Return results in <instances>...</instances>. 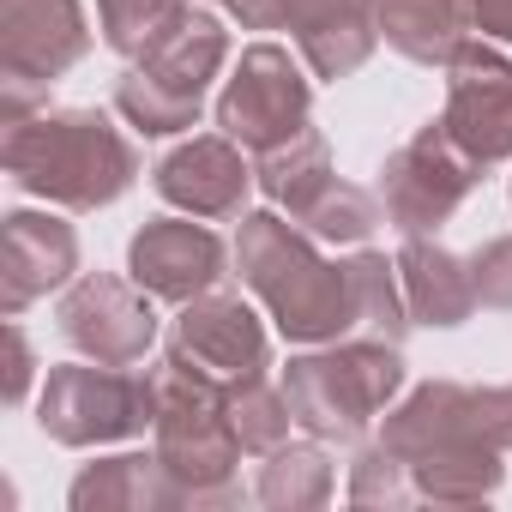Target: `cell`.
I'll list each match as a JSON object with an SVG mask.
<instances>
[{
	"label": "cell",
	"instance_id": "1",
	"mask_svg": "<svg viewBox=\"0 0 512 512\" xmlns=\"http://www.w3.org/2000/svg\"><path fill=\"white\" fill-rule=\"evenodd\" d=\"M380 446L410 470L416 500L482 506L506 476L500 458L512 452V386L428 380L386 410Z\"/></svg>",
	"mask_w": 512,
	"mask_h": 512
},
{
	"label": "cell",
	"instance_id": "2",
	"mask_svg": "<svg viewBox=\"0 0 512 512\" xmlns=\"http://www.w3.org/2000/svg\"><path fill=\"white\" fill-rule=\"evenodd\" d=\"M235 278L266 302L272 326L314 350V344H338L356 332V284H350V260H326L320 241L272 211H241L235 229Z\"/></svg>",
	"mask_w": 512,
	"mask_h": 512
},
{
	"label": "cell",
	"instance_id": "3",
	"mask_svg": "<svg viewBox=\"0 0 512 512\" xmlns=\"http://www.w3.org/2000/svg\"><path fill=\"white\" fill-rule=\"evenodd\" d=\"M0 169L31 199L61 211H103L139 181V151L103 109H37L7 127Z\"/></svg>",
	"mask_w": 512,
	"mask_h": 512
},
{
	"label": "cell",
	"instance_id": "4",
	"mask_svg": "<svg viewBox=\"0 0 512 512\" xmlns=\"http://www.w3.org/2000/svg\"><path fill=\"white\" fill-rule=\"evenodd\" d=\"M404 392V356L386 338L350 332L338 344H314L290 356L284 368V398L296 410V428L326 440V446H356L374 416L392 410Z\"/></svg>",
	"mask_w": 512,
	"mask_h": 512
},
{
	"label": "cell",
	"instance_id": "5",
	"mask_svg": "<svg viewBox=\"0 0 512 512\" xmlns=\"http://www.w3.org/2000/svg\"><path fill=\"white\" fill-rule=\"evenodd\" d=\"M157 422H151V452L163 470L181 482L187 506H235V464H241V434L229 422V386L163 356L157 368Z\"/></svg>",
	"mask_w": 512,
	"mask_h": 512
},
{
	"label": "cell",
	"instance_id": "6",
	"mask_svg": "<svg viewBox=\"0 0 512 512\" xmlns=\"http://www.w3.org/2000/svg\"><path fill=\"white\" fill-rule=\"evenodd\" d=\"M229 61V31L211 13H187L163 43H151L139 61H127V73L115 79V109L133 133L145 139H169L181 127H199L205 91Z\"/></svg>",
	"mask_w": 512,
	"mask_h": 512
},
{
	"label": "cell",
	"instance_id": "7",
	"mask_svg": "<svg viewBox=\"0 0 512 512\" xmlns=\"http://www.w3.org/2000/svg\"><path fill=\"white\" fill-rule=\"evenodd\" d=\"M157 422V374L151 368H115V362H61L43 380L37 428L55 446H121L139 440Z\"/></svg>",
	"mask_w": 512,
	"mask_h": 512
},
{
	"label": "cell",
	"instance_id": "8",
	"mask_svg": "<svg viewBox=\"0 0 512 512\" xmlns=\"http://www.w3.org/2000/svg\"><path fill=\"white\" fill-rule=\"evenodd\" d=\"M91 55L79 0H0V127L49 109V85Z\"/></svg>",
	"mask_w": 512,
	"mask_h": 512
},
{
	"label": "cell",
	"instance_id": "9",
	"mask_svg": "<svg viewBox=\"0 0 512 512\" xmlns=\"http://www.w3.org/2000/svg\"><path fill=\"white\" fill-rule=\"evenodd\" d=\"M302 127H314V79L302 73V61L278 43H253L241 49L223 97H217V133H229L241 151H272L284 139H296Z\"/></svg>",
	"mask_w": 512,
	"mask_h": 512
},
{
	"label": "cell",
	"instance_id": "10",
	"mask_svg": "<svg viewBox=\"0 0 512 512\" xmlns=\"http://www.w3.org/2000/svg\"><path fill=\"white\" fill-rule=\"evenodd\" d=\"M476 187H482V163L440 121L410 133L380 169V205L398 235H434Z\"/></svg>",
	"mask_w": 512,
	"mask_h": 512
},
{
	"label": "cell",
	"instance_id": "11",
	"mask_svg": "<svg viewBox=\"0 0 512 512\" xmlns=\"http://www.w3.org/2000/svg\"><path fill=\"white\" fill-rule=\"evenodd\" d=\"M247 31H290L314 79H350L380 49L374 0H229Z\"/></svg>",
	"mask_w": 512,
	"mask_h": 512
},
{
	"label": "cell",
	"instance_id": "12",
	"mask_svg": "<svg viewBox=\"0 0 512 512\" xmlns=\"http://www.w3.org/2000/svg\"><path fill=\"white\" fill-rule=\"evenodd\" d=\"M157 296L139 290L133 278H115V272H85L67 284L55 320H61V338L91 356V362H115V368H133L145 362V350L157 344Z\"/></svg>",
	"mask_w": 512,
	"mask_h": 512
},
{
	"label": "cell",
	"instance_id": "13",
	"mask_svg": "<svg viewBox=\"0 0 512 512\" xmlns=\"http://www.w3.org/2000/svg\"><path fill=\"white\" fill-rule=\"evenodd\" d=\"M440 127L482 169H494V163L512 157V61L488 37H470L446 61V109H440Z\"/></svg>",
	"mask_w": 512,
	"mask_h": 512
},
{
	"label": "cell",
	"instance_id": "14",
	"mask_svg": "<svg viewBox=\"0 0 512 512\" xmlns=\"http://www.w3.org/2000/svg\"><path fill=\"white\" fill-rule=\"evenodd\" d=\"M127 278L139 290H151L157 302L187 308L193 296L217 290L229 278V247L205 229V217H151L133 241H127Z\"/></svg>",
	"mask_w": 512,
	"mask_h": 512
},
{
	"label": "cell",
	"instance_id": "15",
	"mask_svg": "<svg viewBox=\"0 0 512 512\" xmlns=\"http://www.w3.org/2000/svg\"><path fill=\"white\" fill-rule=\"evenodd\" d=\"M163 356H175V362H187V368L229 386V380H247V374L272 368V332L260 326V314H253L241 296L205 290V296H193L181 308Z\"/></svg>",
	"mask_w": 512,
	"mask_h": 512
},
{
	"label": "cell",
	"instance_id": "16",
	"mask_svg": "<svg viewBox=\"0 0 512 512\" xmlns=\"http://www.w3.org/2000/svg\"><path fill=\"white\" fill-rule=\"evenodd\" d=\"M151 187L163 205L205 217V223H223V217L247 211V187H260V181H253V163L229 133H193L187 145H175L151 169Z\"/></svg>",
	"mask_w": 512,
	"mask_h": 512
},
{
	"label": "cell",
	"instance_id": "17",
	"mask_svg": "<svg viewBox=\"0 0 512 512\" xmlns=\"http://www.w3.org/2000/svg\"><path fill=\"white\" fill-rule=\"evenodd\" d=\"M79 278V229L49 211L0 217V314L19 320L31 302Z\"/></svg>",
	"mask_w": 512,
	"mask_h": 512
},
{
	"label": "cell",
	"instance_id": "18",
	"mask_svg": "<svg viewBox=\"0 0 512 512\" xmlns=\"http://www.w3.org/2000/svg\"><path fill=\"white\" fill-rule=\"evenodd\" d=\"M398 284H404V302H410V320L416 326H464L482 302H476V278H470V260H458L452 247L428 241V235H404L398 247Z\"/></svg>",
	"mask_w": 512,
	"mask_h": 512
},
{
	"label": "cell",
	"instance_id": "19",
	"mask_svg": "<svg viewBox=\"0 0 512 512\" xmlns=\"http://www.w3.org/2000/svg\"><path fill=\"white\" fill-rule=\"evenodd\" d=\"M73 512H169V506H187L181 482L163 470L157 452H115V458H97L73 476L67 488Z\"/></svg>",
	"mask_w": 512,
	"mask_h": 512
},
{
	"label": "cell",
	"instance_id": "20",
	"mask_svg": "<svg viewBox=\"0 0 512 512\" xmlns=\"http://www.w3.org/2000/svg\"><path fill=\"white\" fill-rule=\"evenodd\" d=\"M380 43L404 55L410 67H440L470 43V13L464 0H374Z\"/></svg>",
	"mask_w": 512,
	"mask_h": 512
},
{
	"label": "cell",
	"instance_id": "21",
	"mask_svg": "<svg viewBox=\"0 0 512 512\" xmlns=\"http://www.w3.org/2000/svg\"><path fill=\"white\" fill-rule=\"evenodd\" d=\"M332 175H338V169H332V151H326V133H320V127H302L296 139H284V145H272V151L253 157V181H260V193H266L278 211H290V217H296Z\"/></svg>",
	"mask_w": 512,
	"mask_h": 512
},
{
	"label": "cell",
	"instance_id": "22",
	"mask_svg": "<svg viewBox=\"0 0 512 512\" xmlns=\"http://www.w3.org/2000/svg\"><path fill=\"white\" fill-rule=\"evenodd\" d=\"M253 500L272 506V512H308V506H326L332 500V452L326 440H284L278 452H266L260 464V482H253Z\"/></svg>",
	"mask_w": 512,
	"mask_h": 512
},
{
	"label": "cell",
	"instance_id": "23",
	"mask_svg": "<svg viewBox=\"0 0 512 512\" xmlns=\"http://www.w3.org/2000/svg\"><path fill=\"white\" fill-rule=\"evenodd\" d=\"M350 284H356V332L404 344V332L416 320H410V302H404V284H398V260H386L374 247H356L350 253Z\"/></svg>",
	"mask_w": 512,
	"mask_h": 512
},
{
	"label": "cell",
	"instance_id": "24",
	"mask_svg": "<svg viewBox=\"0 0 512 512\" xmlns=\"http://www.w3.org/2000/svg\"><path fill=\"white\" fill-rule=\"evenodd\" d=\"M296 223L314 235V241H332V247H362L380 223H386V205L368 193V187H356V181H326L302 211H296Z\"/></svg>",
	"mask_w": 512,
	"mask_h": 512
},
{
	"label": "cell",
	"instance_id": "25",
	"mask_svg": "<svg viewBox=\"0 0 512 512\" xmlns=\"http://www.w3.org/2000/svg\"><path fill=\"white\" fill-rule=\"evenodd\" d=\"M229 422L241 434V452H278L296 428V410L284 398V386H272L266 374H247V380H229Z\"/></svg>",
	"mask_w": 512,
	"mask_h": 512
},
{
	"label": "cell",
	"instance_id": "26",
	"mask_svg": "<svg viewBox=\"0 0 512 512\" xmlns=\"http://www.w3.org/2000/svg\"><path fill=\"white\" fill-rule=\"evenodd\" d=\"M193 13V0H97V31L115 55L139 61L151 43H163L181 19Z\"/></svg>",
	"mask_w": 512,
	"mask_h": 512
},
{
	"label": "cell",
	"instance_id": "27",
	"mask_svg": "<svg viewBox=\"0 0 512 512\" xmlns=\"http://www.w3.org/2000/svg\"><path fill=\"white\" fill-rule=\"evenodd\" d=\"M410 500H416V482L380 440L350 458V506H410Z\"/></svg>",
	"mask_w": 512,
	"mask_h": 512
},
{
	"label": "cell",
	"instance_id": "28",
	"mask_svg": "<svg viewBox=\"0 0 512 512\" xmlns=\"http://www.w3.org/2000/svg\"><path fill=\"white\" fill-rule=\"evenodd\" d=\"M470 278H476V302L494 314H512V235H494L470 253Z\"/></svg>",
	"mask_w": 512,
	"mask_h": 512
},
{
	"label": "cell",
	"instance_id": "29",
	"mask_svg": "<svg viewBox=\"0 0 512 512\" xmlns=\"http://www.w3.org/2000/svg\"><path fill=\"white\" fill-rule=\"evenodd\" d=\"M31 374H37V356H31V338L19 320H7V404H25L31 392Z\"/></svg>",
	"mask_w": 512,
	"mask_h": 512
},
{
	"label": "cell",
	"instance_id": "30",
	"mask_svg": "<svg viewBox=\"0 0 512 512\" xmlns=\"http://www.w3.org/2000/svg\"><path fill=\"white\" fill-rule=\"evenodd\" d=\"M470 31H482L488 43H512V0H464Z\"/></svg>",
	"mask_w": 512,
	"mask_h": 512
},
{
	"label": "cell",
	"instance_id": "31",
	"mask_svg": "<svg viewBox=\"0 0 512 512\" xmlns=\"http://www.w3.org/2000/svg\"><path fill=\"white\" fill-rule=\"evenodd\" d=\"M223 7H229V0H223Z\"/></svg>",
	"mask_w": 512,
	"mask_h": 512
}]
</instances>
